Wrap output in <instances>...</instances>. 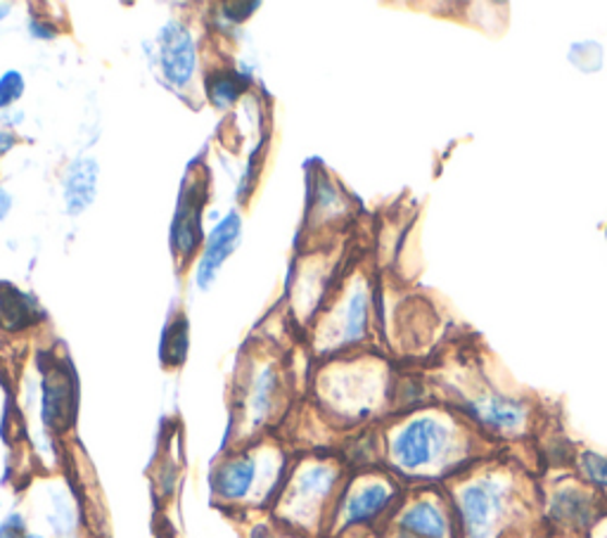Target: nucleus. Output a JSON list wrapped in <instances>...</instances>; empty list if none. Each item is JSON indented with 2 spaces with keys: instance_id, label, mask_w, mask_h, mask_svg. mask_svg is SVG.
<instances>
[{
  "instance_id": "nucleus-1",
  "label": "nucleus",
  "mask_w": 607,
  "mask_h": 538,
  "mask_svg": "<svg viewBox=\"0 0 607 538\" xmlns=\"http://www.w3.org/2000/svg\"><path fill=\"white\" fill-rule=\"evenodd\" d=\"M444 489L459 538H554L539 487L513 461L487 455Z\"/></svg>"
},
{
  "instance_id": "nucleus-2",
  "label": "nucleus",
  "mask_w": 607,
  "mask_h": 538,
  "mask_svg": "<svg viewBox=\"0 0 607 538\" xmlns=\"http://www.w3.org/2000/svg\"><path fill=\"white\" fill-rule=\"evenodd\" d=\"M491 455V441L451 406L418 408L398 418L382 441V458L398 481L447 487Z\"/></svg>"
},
{
  "instance_id": "nucleus-3",
  "label": "nucleus",
  "mask_w": 607,
  "mask_h": 538,
  "mask_svg": "<svg viewBox=\"0 0 607 538\" xmlns=\"http://www.w3.org/2000/svg\"><path fill=\"white\" fill-rule=\"evenodd\" d=\"M344 481V465L337 458L301 461L285 477L273 513L301 536L328 534Z\"/></svg>"
},
{
  "instance_id": "nucleus-4",
  "label": "nucleus",
  "mask_w": 607,
  "mask_h": 538,
  "mask_svg": "<svg viewBox=\"0 0 607 538\" xmlns=\"http://www.w3.org/2000/svg\"><path fill=\"white\" fill-rule=\"evenodd\" d=\"M287 461L278 446H245L228 453L212 470V495L228 507L266 505L278 499Z\"/></svg>"
},
{
  "instance_id": "nucleus-5",
  "label": "nucleus",
  "mask_w": 607,
  "mask_h": 538,
  "mask_svg": "<svg viewBox=\"0 0 607 538\" xmlns=\"http://www.w3.org/2000/svg\"><path fill=\"white\" fill-rule=\"evenodd\" d=\"M404 501V489L392 473L364 470L344 481L337 499L333 519H330V536H340L356 529H378L388 524L398 503Z\"/></svg>"
},
{
  "instance_id": "nucleus-6",
  "label": "nucleus",
  "mask_w": 607,
  "mask_h": 538,
  "mask_svg": "<svg viewBox=\"0 0 607 538\" xmlns=\"http://www.w3.org/2000/svg\"><path fill=\"white\" fill-rule=\"evenodd\" d=\"M544 519L554 538H591L607 515V499L579 477H564L541 493Z\"/></svg>"
},
{
  "instance_id": "nucleus-7",
  "label": "nucleus",
  "mask_w": 607,
  "mask_h": 538,
  "mask_svg": "<svg viewBox=\"0 0 607 538\" xmlns=\"http://www.w3.org/2000/svg\"><path fill=\"white\" fill-rule=\"evenodd\" d=\"M382 538H459L444 487H422L398 503L382 527Z\"/></svg>"
},
{
  "instance_id": "nucleus-8",
  "label": "nucleus",
  "mask_w": 607,
  "mask_h": 538,
  "mask_svg": "<svg viewBox=\"0 0 607 538\" xmlns=\"http://www.w3.org/2000/svg\"><path fill=\"white\" fill-rule=\"evenodd\" d=\"M157 60L164 79L178 91L190 86L198 69V46L183 22H167L157 34Z\"/></svg>"
},
{
  "instance_id": "nucleus-9",
  "label": "nucleus",
  "mask_w": 607,
  "mask_h": 538,
  "mask_svg": "<svg viewBox=\"0 0 607 538\" xmlns=\"http://www.w3.org/2000/svg\"><path fill=\"white\" fill-rule=\"evenodd\" d=\"M242 240V218L238 212H230L218 220L210 236L204 238V252L195 271V285L202 292L212 289L221 268L226 266L230 254L238 250Z\"/></svg>"
},
{
  "instance_id": "nucleus-10",
  "label": "nucleus",
  "mask_w": 607,
  "mask_h": 538,
  "mask_svg": "<svg viewBox=\"0 0 607 538\" xmlns=\"http://www.w3.org/2000/svg\"><path fill=\"white\" fill-rule=\"evenodd\" d=\"M281 394H283V384H281L278 370H275L273 366L259 368L250 378V382H247V387L242 392V402H240L242 425L247 427V432L250 434L259 432L261 427H264L275 416V413H278Z\"/></svg>"
},
{
  "instance_id": "nucleus-11",
  "label": "nucleus",
  "mask_w": 607,
  "mask_h": 538,
  "mask_svg": "<svg viewBox=\"0 0 607 538\" xmlns=\"http://www.w3.org/2000/svg\"><path fill=\"white\" fill-rule=\"evenodd\" d=\"M202 195L200 183H190L183 188L181 200H178L176 218L171 226V244L174 252L181 261H190L204 242L202 238Z\"/></svg>"
},
{
  "instance_id": "nucleus-12",
  "label": "nucleus",
  "mask_w": 607,
  "mask_h": 538,
  "mask_svg": "<svg viewBox=\"0 0 607 538\" xmlns=\"http://www.w3.org/2000/svg\"><path fill=\"white\" fill-rule=\"evenodd\" d=\"M98 176H100V167L93 157L81 155L69 164L62 183L64 210L69 216H79L86 210H91L95 195H98Z\"/></svg>"
},
{
  "instance_id": "nucleus-13",
  "label": "nucleus",
  "mask_w": 607,
  "mask_h": 538,
  "mask_svg": "<svg viewBox=\"0 0 607 538\" xmlns=\"http://www.w3.org/2000/svg\"><path fill=\"white\" fill-rule=\"evenodd\" d=\"M0 323L5 330H24L38 321H44L38 301L32 295L20 292L12 285H0Z\"/></svg>"
},
{
  "instance_id": "nucleus-14",
  "label": "nucleus",
  "mask_w": 607,
  "mask_h": 538,
  "mask_svg": "<svg viewBox=\"0 0 607 538\" xmlns=\"http://www.w3.org/2000/svg\"><path fill=\"white\" fill-rule=\"evenodd\" d=\"M74 408V392L69 384L64 370H52L46 378V394H44V410L46 425L64 427L69 425V413Z\"/></svg>"
},
{
  "instance_id": "nucleus-15",
  "label": "nucleus",
  "mask_w": 607,
  "mask_h": 538,
  "mask_svg": "<svg viewBox=\"0 0 607 538\" xmlns=\"http://www.w3.org/2000/svg\"><path fill=\"white\" fill-rule=\"evenodd\" d=\"M368 330V292L364 287H356L349 295L342 311V325L337 330V344L349 347V344L361 342Z\"/></svg>"
},
{
  "instance_id": "nucleus-16",
  "label": "nucleus",
  "mask_w": 607,
  "mask_h": 538,
  "mask_svg": "<svg viewBox=\"0 0 607 538\" xmlns=\"http://www.w3.org/2000/svg\"><path fill=\"white\" fill-rule=\"evenodd\" d=\"M250 88V79H247L238 69H216V72L206 79V95L214 107L228 109L236 105L242 93Z\"/></svg>"
},
{
  "instance_id": "nucleus-17",
  "label": "nucleus",
  "mask_w": 607,
  "mask_h": 538,
  "mask_svg": "<svg viewBox=\"0 0 607 538\" xmlns=\"http://www.w3.org/2000/svg\"><path fill=\"white\" fill-rule=\"evenodd\" d=\"M186 351H188V321L183 313H178L176 319L169 321L167 327H164L159 356L167 366H178L183 363Z\"/></svg>"
},
{
  "instance_id": "nucleus-18",
  "label": "nucleus",
  "mask_w": 607,
  "mask_h": 538,
  "mask_svg": "<svg viewBox=\"0 0 607 538\" xmlns=\"http://www.w3.org/2000/svg\"><path fill=\"white\" fill-rule=\"evenodd\" d=\"M574 470L579 479L586 481L591 489H596L607 499V455L588 449L579 451L574 458Z\"/></svg>"
},
{
  "instance_id": "nucleus-19",
  "label": "nucleus",
  "mask_w": 607,
  "mask_h": 538,
  "mask_svg": "<svg viewBox=\"0 0 607 538\" xmlns=\"http://www.w3.org/2000/svg\"><path fill=\"white\" fill-rule=\"evenodd\" d=\"M26 81L17 72V69H10L3 76H0V112H8L17 105V100L24 95Z\"/></svg>"
},
{
  "instance_id": "nucleus-20",
  "label": "nucleus",
  "mask_w": 607,
  "mask_h": 538,
  "mask_svg": "<svg viewBox=\"0 0 607 538\" xmlns=\"http://www.w3.org/2000/svg\"><path fill=\"white\" fill-rule=\"evenodd\" d=\"M29 522L22 513H10L0 519V538H29Z\"/></svg>"
},
{
  "instance_id": "nucleus-21",
  "label": "nucleus",
  "mask_w": 607,
  "mask_h": 538,
  "mask_svg": "<svg viewBox=\"0 0 607 538\" xmlns=\"http://www.w3.org/2000/svg\"><path fill=\"white\" fill-rule=\"evenodd\" d=\"M254 10H259V3H228V5H224V15L230 22H242L250 17Z\"/></svg>"
},
{
  "instance_id": "nucleus-22",
  "label": "nucleus",
  "mask_w": 607,
  "mask_h": 538,
  "mask_svg": "<svg viewBox=\"0 0 607 538\" xmlns=\"http://www.w3.org/2000/svg\"><path fill=\"white\" fill-rule=\"evenodd\" d=\"M10 212H12V195L3 186H0V220L8 218Z\"/></svg>"
},
{
  "instance_id": "nucleus-23",
  "label": "nucleus",
  "mask_w": 607,
  "mask_h": 538,
  "mask_svg": "<svg viewBox=\"0 0 607 538\" xmlns=\"http://www.w3.org/2000/svg\"><path fill=\"white\" fill-rule=\"evenodd\" d=\"M15 145H17V138L15 135L8 133V131H0V157H3L5 152H10Z\"/></svg>"
},
{
  "instance_id": "nucleus-24",
  "label": "nucleus",
  "mask_w": 607,
  "mask_h": 538,
  "mask_svg": "<svg viewBox=\"0 0 607 538\" xmlns=\"http://www.w3.org/2000/svg\"><path fill=\"white\" fill-rule=\"evenodd\" d=\"M32 34L38 36V38H55L52 26H44V24H38V22H32Z\"/></svg>"
},
{
  "instance_id": "nucleus-25",
  "label": "nucleus",
  "mask_w": 607,
  "mask_h": 538,
  "mask_svg": "<svg viewBox=\"0 0 607 538\" xmlns=\"http://www.w3.org/2000/svg\"><path fill=\"white\" fill-rule=\"evenodd\" d=\"M591 538H607V515H605V519L598 524L596 531L591 534Z\"/></svg>"
},
{
  "instance_id": "nucleus-26",
  "label": "nucleus",
  "mask_w": 607,
  "mask_h": 538,
  "mask_svg": "<svg viewBox=\"0 0 607 538\" xmlns=\"http://www.w3.org/2000/svg\"><path fill=\"white\" fill-rule=\"evenodd\" d=\"M10 12H12L10 3H0V22H3L10 15Z\"/></svg>"
},
{
  "instance_id": "nucleus-27",
  "label": "nucleus",
  "mask_w": 607,
  "mask_h": 538,
  "mask_svg": "<svg viewBox=\"0 0 607 538\" xmlns=\"http://www.w3.org/2000/svg\"><path fill=\"white\" fill-rule=\"evenodd\" d=\"M29 538H50V536H44V534H34V531H32V534H29Z\"/></svg>"
},
{
  "instance_id": "nucleus-28",
  "label": "nucleus",
  "mask_w": 607,
  "mask_h": 538,
  "mask_svg": "<svg viewBox=\"0 0 607 538\" xmlns=\"http://www.w3.org/2000/svg\"><path fill=\"white\" fill-rule=\"evenodd\" d=\"M0 513H3V503H0ZM0 519H3V517H0Z\"/></svg>"
},
{
  "instance_id": "nucleus-29",
  "label": "nucleus",
  "mask_w": 607,
  "mask_h": 538,
  "mask_svg": "<svg viewBox=\"0 0 607 538\" xmlns=\"http://www.w3.org/2000/svg\"><path fill=\"white\" fill-rule=\"evenodd\" d=\"M266 538H273V536H266ZM275 538H278V536H275Z\"/></svg>"
}]
</instances>
